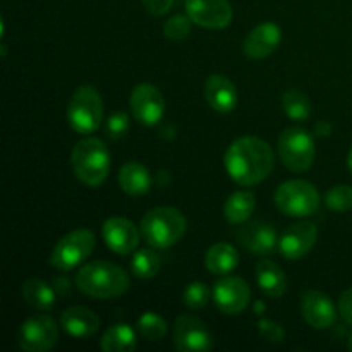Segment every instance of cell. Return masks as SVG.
<instances>
[{
    "mask_svg": "<svg viewBox=\"0 0 352 352\" xmlns=\"http://www.w3.org/2000/svg\"><path fill=\"white\" fill-rule=\"evenodd\" d=\"M230 179L239 186H256L272 174L275 155L270 144L256 136H244L234 141L223 157Z\"/></svg>",
    "mask_w": 352,
    "mask_h": 352,
    "instance_id": "6da1fadb",
    "label": "cell"
},
{
    "mask_svg": "<svg viewBox=\"0 0 352 352\" xmlns=\"http://www.w3.org/2000/svg\"><path fill=\"white\" fill-rule=\"evenodd\" d=\"M129 275L119 265L96 260L79 268L76 285L93 299H116L129 289Z\"/></svg>",
    "mask_w": 352,
    "mask_h": 352,
    "instance_id": "7a4b0ae2",
    "label": "cell"
},
{
    "mask_svg": "<svg viewBox=\"0 0 352 352\" xmlns=\"http://www.w3.org/2000/svg\"><path fill=\"white\" fill-rule=\"evenodd\" d=\"M71 164L74 174L82 184L98 188L105 182L110 172V153L98 138H82L76 143L71 153Z\"/></svg>",
    "mask_w": 352,
    "mask_h": 352,
    "instance_id": "3957f363",
    "label": "cell"
},
{
    "mask_svg": "<svg viewBox=\"0 0 352 352\" xmlns=\"http://www.w3.org/2000/svg\"><path fill=\"white\" fill-rule=\"evenodd\" d=\"M188 229L186 217L172 206L150 210L141 220V234L151 248L167 250L182 239Z\"/></svg>",
    "mask_w": 352,
    "mask_h": 352,
    "instance_id": "277c9868",
    "label": "cell"
},
{
    "mask_svg": "<svg viewBox=\"0 0 352 352\" xmlns=\"http://www.w3.org/2000/svg\"><path fill=\"white\" fill-rule=\"evenodd\" d=\"M103 100L93 86H79L72 93L67 105V120L79 134H91L100 127L103 119Z\"/></svg>",
    "mask_w": 352,
    "mask_h": 352,
    "instance_id": "5b68a950",
    "label": "cell"
},
{
    "mask_svg": "<svg viewBox=\"0 0 352 352\" xmlns=\"http://www.w3.org/2000/svg\"><path fill=\"white\" fill-rule=\"evenodd\" d=\"M274 199L284 215L294 219L313 215L320 206V195L315 186L301 179H292L278 186Z\"/></svg>",
    "mask_w": 352,
    "mask_h": 352,
    "instance_id": "8992f818",
    "label": "cell"
},
{
    "mask_svg": "<svg viewBox=\"0 0 352 352\" xmlns=\"http://www.w3.org/2000/svg\"><path fill=\"white\" fill-rule=\"evenodd\" d=\"M95 250V236L88 229H76L65 234L52 251L50 263L60 272L74 270L88 260Z\"/></svg>",
    "mask_w": 352,
    "mask_h": 352,
    "instance_id": "52a82bcc",
    "label": "cell"
},
{
    "mask_svg": "<svg viewBox=\"0 0 352 352\" xmlns=\"http://www.w3.org/2000/svg\"><path fill=\"white\" fill-rule=\"evenodd\" d=\"M278 157L292 172H306L315 160V143L302 127H289L278 138Z\"/></svg>",
    "mask_w": 352,
    "mask_h": 352,
    "instance_id": "ba28073f",
    "label": "cell"
},
{
    "mask_svg": "<svg viewBox=\"0 0 352 352\" xmlns=\"http://www.w3.org/2000/svg\"><path fill=\"white\" fill-rule=\"evenodd\" d=\"M58 330L48 315H33L23 322L17 342L26 352H47L57 344Z\"/></svg>",
    "mask_w": 352,
    "mask_h": 352,
    "instance_id": "9c48e42d",
    "label": "cell"
},
{
    "mask_svg": "<svg viewBox=\"0 0 352 352\" xmlns=\"http://www.w3.org/2000/svg\"><path fill=\"white\" fill-rule=\"evenodd\" d=\"M174 346L181 352H206L213 349V337L201 320L181 315L174 323Z\"/></svg>",
    "mask_w": 352,
    "mask_h": 352,
    "instance_id": "30bf717a",
    "label": "cell"
},
{
    "mask_svg": "<svg viewBox=\"0 0 352 352\" xmlns=\"http://www.w3.org/2000/svg\"><path fill=\"white\" fill-rule=\"evenodd\" d=\"M131 112L134 119L144 126H155L162 120L165 113V98L157 86L150 82L138 85L131 93Z\"/></svg>",
    "mask_w": 352,
    "mask_h": 352,
    "instance_id": "8fae6325",
    "label": "cell"
},
{
    "mask_svg": "<svg viewBox=\"0 0 352 352\" xmlns=\"http://www.w3.org/2000/svg\"><path fill=\"white\" fill-rule=\"evenodd\" d=\"M186 12L192 23L206 30H223L234 16L229 0H186Z\"/></svg>",
    "mask_w": 352,
    "mask_h": 352,
    "instance_id": "7c38bea8",
    "label": "cell"
},
{
    "mask_svg": "<svg viewBox=\"0 0 352 352\" xmlns=\"http://www.w3.org/2000/svg\"><path fill=\"white\" fill-rule=\"evenodd\" d=\"M251 299V289L241 277L222 278L213 287V301L217 308L226 315H239L248 308Z\"/></svg>",
    "mask_w": 352,
    "mask_h": 352,
    "instance_id": "4fadbf2b",
    "label": "cell"
},
{
    "mask_svg": "<svg viewBox=\"0 0 352 352\" xmlns=\"http://www.w3.org/2000/svg\"><path fill=\"white\" fill-rule=\"evenodd\" d=\"M318 239V229L311 222H299L289 227L278 241V250L287 260H301L313 250Z\"/></svg>",
    "mask_w": 352,
    "mask_h": 352,
    "instance_id": "5bb4252c",
    "label": "cell"
},
{
    "mask_svg": "<svg viewBox=\"0 0 352 352\" xmlns=\"http://www.w3.org/2000/svg\"><path fill=\"white\" fill-rule=\"evenodd\" d=\"M103 241L117 254H131L140 243V232L131 220L124 217H110L102 227Z\"/></svg>",
    "mask_w": 352,
    "mask_h": 352,
    "instance_id": "9a60e30c",
    "label": "cell"
},
{
    "mask_svg": "<svg viewBox=\"0 0 352 352\" xmlns=\"http://www.w3.org/2000/svg\"><path fill=\"white\" fill-rule=\"evenodd\" d=\"M301 313L306 323L313 329L327 330L336 323L337 311L327 294L320 291H308L301 298Z\"/></svg>",
    "mask_w": 352,
    "mask_h": 352,
    "instance_id": "2e32d148",
    "label": "cell"
},
{
    "mask_svg": "<svg viewBox=\"0 0 352 352\" xmlns=\"http://www.w3.org/2000/svg\"><path fill=\"white\" fill-rule=\"evenodd\" d=\"M282 40L280 28L275 23H261L248 34V38L243 43V52L246 57L253 60L268 57L275 52Z\"/></svg>",
    "mask_w": 352,
    "mask_h": 352,
    "instance_id": "e0dca14e",
    "label": "cell"
},
{
    "mask_svg": "<svg viewBox=\"0 0 352 352\" xmlns=\"http://www.w3.org/2000/svg\"><path fill=\"white\" fill-rule=\"evenodd\" d=\"M237 241L250 253L268 254L277 248V230L267 222H253L237 230Z\"/></svg>",
    "mask_w": 352,
    "mask_h": 352,
    "instance_id": "ac0fdd59",
    "label": "cell"
},
{
    "mask_svg": "<svg viewBox=\"0 0 352 352\" xmlns=\"http://www.w3.org/2000/svg\"><path fill=\"white\" fill-rule=\"evenodd\" d=\"M60 325L67 336L82 340L95 336L100 329V318L91 309L82 306H72L62 311Z\"/></svg>",
    "mask_w": 352,
    "mask_h": 352,
    "instance_id": "d6986e66",
    "label": "cell"
},
{
    "mask_svg": "<svg viewBox=\"0 0 352 352\" xmlns=\"http://www.w3.org/2000/svg\"><path fill=\"white\" fill-rule=\"evenodd\" d=\"M205 98L213 110L227 113L236 109V85L223 74H213L205 82Z\"/></svg>",
    "mask_w": 352,
    "mask_h": 352,
    "instance_id": "ffe728a7",
    "label": "cell"
},
{
    "mask_svg": "<svg viewBox=\"0 0 352 352\" xmlns=\"http://www.w3.org/2000/svg\"><path fill=\"white\" fill-rule=\"evenodd\" d=\"M256 282L268 298H282L287 291L284 270L272 260H260L256 265Z\"/></svg>",
    "mask_w": 352,
    "mask_h": 352,
    "instance_id": "44dd1931",
    "label": "cell"
},
{
    "mask_svg": "<svg viewBox=\"0 0 352 352\" xmlns=\"http://www.w3.org/2000/svg\"><path fill=\"white\" fill-rule=\"evenodd\" d=\"M119 186L126 195L143 196L151 189V175L144 165L127 162L119 170Z\"/></svg>",
    "mask_w": 352,
    "mask_h": 352,
    "instance_id": "7402d4cb",
    "label": "cell"
},
{
    "mask_svg": "<svg viewBox=\"0 0 352 352\" xmlns=\"http://www.w3.org/2000/svg\"><path fill=\"white\" fill-rule=\"evenodd\" d=\"M205 265L212 274L229 275L239 265V254H237L236 248L230 244L217 243L206 251Z\"/></svg>",
    "mask_w": 352,
    "mask_h": 352,
    "instance_id": "603a6c76",
    "label": "cell"
},
{
    "mask_svg": "<svg viewBox=\"0 0 352 352\" xmlns=\"http://www.w3.org/2000/svg\"><path fill=\"white\" fill-rule=\"evenodd\" d=\"M254 206H256V198L251 191H236L227 198L223 205V217L232 226H241L250 220L253 215Z\"/></svg>",
    "mask_w": 352,
    "mask_h": 352,
    "instance_id": "cb8c5ba5",
    "label": "cell"
},
{
    "mask_svg": "<svg viewBox=\"0 0 352 352\" xmlns=\"http://www.w3.org/2000/svg\"><path fill=\"white\" fill-rule=\"evenodd\" d=\"M100 347L105 352H133L138 347L136 332L126 323H117L105 330L100 339Z\"/></svg>",
    "mask_w": 352,
    "mask_h": 352,
    "instance_id": "d4e9b609",
    "label": "cell"
},
{
    "mask_svg": "<svg viewBox=\"0 0 352 352\" xmlns=\"http://www.w3.org/2000/svg\"><path fill=\"white\" fill-rule=\"evenodd\" d=\"M55 289L40 278H31L23 285V298L38 311H50L55 306Z\"/></svg>",
    "mask_w": 352,
    "mask_h": 352,
    "instance_id": "484cf974",
    "label": "cell"
},
{
    "mask_svg": "<svg viewBox=\"0 0 352 352\" xmlns=\"http://www.w3.org/2000/svg\"><path fill=\"white\" fill-rule=\"evenodd\" d=\"M282 107H284L285 116L296 122L308 120L311 116V102L299 89H287L282 96Z\"/></svg>",
    "mask_w": 352,
    "mask_h": 352,
    "instance_id": "4316f807",
    "label": "cell"
},
{
    "mask_svg": "<svg viewBox=\"0 0 352 352\" xmlns=\"http://www.w3.org/2000/svg\"><path fill=\"white\" fill-rule=\"evenodd\" d=\"M160 256L153 250H140L134 253L131 268L138 278H153L160 272Z\"/></svg>",
    "mask_w": 352,
    "mask_h": 352,
    "instance_id": "83f0119b",
    "label": "cell"
},
{
    "mask_svg": "<svg viewBox=\"0 0 352 352\" xmlns=\"http://www.w3.org/2000/svg\"><path fill=\"white\" fill-rule=\"evenodd\" d=\"M138 332L146 340H162L167 333V322L157 313H143L138 320Z\"/></svg>",
    "mask_w": 352,
    "mask_h": 352,
    "instance_id": "f1b7e54d",
    "label": "cell"
},
{
    "mask_svg": "<svg viewBox=\"0 0 352 352\" xmlns=\"http://www.w3.org/2000/svg\"><path fill=\"white\" fill-rule=\"evenodd\" d=\"M325 205L333 212H347L352 208V188L346 184H337L330 188L325 195Z\"/></svg>",
    "mask_w": 352,
    "mask_h": 352,
    "instance_id": "f546056e",
    "label": "cell"
},
{
    "mask_svg": "<svg viewBox=\"0 0 352 352\" xmlns=\"http://www.w3.org/2000/svg\"><path fill=\"white\" fill-rule=\"evenodd\" d=\"M182 301L189 309H201L210 301V289L203 282H192L186 287Z\"/></svg>",
    "mask_w": 352,
    "mask_h": 352,
    "instance_id": "4dcf8cb0",
    "label": "cell"
},
{
    "mask_svg": "<svg viewBox=\"0 0 352 352\" xmlns=\"http://www.w3.org/2000/svg\"><path fill=\"white\" fill-rule=\"evenodd\" d=\"M191 17H186L177 14L172 16L167 23L164 24V34L172 41H182L189 36L191 33Z\"/></svg>",
    "mask_w": 352,
    "mask_h": 352,
    "instance_id": "1f68e13d",
    "label": "cell"
},
{
    "mask_svg": "<svg viewBox=\"0 0 352 352\" xmlns=\"http://www.w3.org/2000/svg\"><path fill=\"white\" fill-rule=\"evenodd\" d=\"M127 131H129V117L126 112H116L107 119L105 134L110 140H120V138L126 136Z\"/></svg>",
    "mask_w": 352,
    "mask_h": 352,
    "instance_id": "d6a6232c",
    "label": "cell"
},
{
    "mask_svg": "<svg viewBox=\"0 0 352 352\" xmlns=\"http://www.w3.org/2000/svg\"><path fill=\"white\" fill-rule=\"evenodd\" d=\"M258 332H260V336L270 344H280L284 342L285 339V330L282 329V325H278L277 322H274V320L261 318L260 322H258Z\"/></svg>",
    "mask_w": 352,
    "mask_h": 352,
    "instance_id": "836d02e7",
    "label": "cell"
},
{
    "mask_svg": "<svg viewBox=\"0 0 352 352\" xmlns=\"http://www.w3.org/2000/svg\"><path fill=\"white\" fill-rule=\"evenodd\" d=\"M143 6L151 16H164L174 6V0H143Z\"/></svg>",
    "mask_w": 352,
    "mask_h": 352,
    "instance_id": "e575fe53",
    "label": "cell"
},
{
    "mask_svg": "<svg viewBox=\"0 0 352 352\" xmlns=\"http://www.w3.org/2000/svg\"><path fill=\"white\" fill-rule=\"evenodd\" d=\"M339 311L340 316H342L349 325H352V289H347V291L342 292V296H340Z\"/></svg>",
    "mask_w": 352,
    "mask_h": 352,
    "instance_id": "d590c367",
    "label": "cell"
},
{
    "mask_svg": "<svg viewBox=\"0 0 352 352\" xmlns=\"http://www.w3.org/2000/svg\"><path fill=\"white\" fill-rule=\"evenodd\" d=\"M54 284L55 292H58V294H65L67 291H71V282L65 280V278H55Z\"/></svg>",
    "mask_w": 352,
    "mask_h": 352,
    "instance_id": "8d00e7d4",
    "label": "cell"
},
{
    "mask_svg": "<svg viewBox=\"0 0 352 352\" xmlns=\"http://www.w3.org/2000/svg\"><path fill=\"white\" fill-rule=\"evenodd\" d=\"M332 133V126H330L329 122H325V120H322V122H316L315 126V134L316 136H329V134Z\"/></svg>",
    "mask_w": 352,
    "mask_h": 352,
    "instance_id": "74e56055",
    "label": "cell"
},
{
    "mask_svg": "<svg viewBox=\"0 0 352 352\" xmlns=\"http://www.w3.org/2000/svg\"><path fill=\"white\" fill-rule=\"evenodd\" d=\"M254 309H256V315H260V313H263V309H265V305H261V302H256V306H254Z\"/></svg>",
    "mask_w": 352,
    "mask_h": 352,
    "instance_id": "f35d334b",
    "label": "cell"
},
{
    "mask_svg": "<svg viewBox=\"0 0 352 352\" xmlns=\"http://www.w3.org/2000/svg\"><path fill=\"white\" fill-rule=\"evenodd\" d=\"M347 167H349V170H351V174H352V148H351V151H349V157H347Z\"/></svg>",
    "mask_w": 352,
    "mask_h": 352,
    "instance_id": "ab89813d",
    "label": "cell"
},
{
    "mask_svg": "<svg viewBox=\"0 0 352 352\" xmlns=\"http://www.w3.org/2000/svg\"><path fill=\"white\" fill-rule=\"evenodd\" d=\"M347 349L352 351V333L349 336V340H347Z\"/></svg>",
    "mask_w": 352,
    "mask_h": 352,
    "instance_id": "60d3db41",
    "label": "cell"
}]
</instances>
